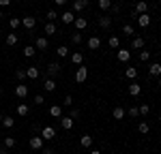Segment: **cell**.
I'll return each instance as SVG.
<instances>
[{"instance_id": "ffe728a7", "label": "cell", "mask_w": 161, "mask_h": 154, "mask_svg": "<svg viewBox=\"0 0 161 154\" xmlns=\"http://www.w3.org/2000/svg\"><path fill=\"white\" fill-rule=\"evenodd\" d=\"M142 94V86L137 84V81H133L131 86H129V96H140Z\"/></svg>"}, {"instance_id": "d4e9b609", "label": "cell", "mask_w": 161, "mask_h": 154, "mask_svg": "<svg viewBox=\"0 0 161 154\" xmlns=\"http://www.w3.org/2000/svg\"><path fill=\"white\" fill-rule=\"evenodd\" d=\"M26 77H28V79H37L39 77V69L37 66H28V69H26Z\"/></svg>"}, {"instance_id": "f6af8a7d", "label": "cell", "mask_w": 161, "mask_h": 154, "mask_svg": "<svg viewBox=\"0 0 161 154\" xmlns=\"http://www.w3.org/2000/svg\"><path fill=\"white\" fill-rule=\"evenodd\" d=\"M127 116H131V118H137V116H140L137 107H129V109H127Z\"/></svg>"}, {"instance_id": "e0dca14e", "label": "cell", "mask_w": 161, "mask_h": 154, "mask_svg": "<svg viewBox=\"0 0 161 154\" xmlns=\"http://www.w3.org/2000/svg\"><path fill=\"white\" fill-rule=\"evenodd\" d=\"M125 116H127V109H123V107H114L112 109V118L114 120H123Z\"/></svg>"}, {"instance_id": "7bdbcfd3", "label": "cell", "mask_w": 161, "mask_h": 154, "mask_svg": "<svg viewBox=\"0 0 161 154\" xmlns=\"http://www.w3.org/2000/svg\"><path fill=\"white\" fill-rule=\"evenodd\" d=\"M99 9H112V0H99Z\"/></svg>"}, {"instance_id": "277c9868", "label": "cell", "mask_w": 161, "mask_h": 154, "mask_svg": "<svg viewBox=\"0 0 161 154\" xmlns=\"http://www.w3.org/2000/svg\"><path fill=\"white\" fill-rule=\"evenodd\" d=\"M148 11V4L144 2V0H140L136 7H133V11H131V17H137V15H142V13Z\"/></svg>"}, {"instance_id": "91938a15", "label": "cell", "mask_w": 161, "mask_h": 154, "mask_svg": "<svg viewBox=\"0 0 161 154\" xmlns=\"http://www.w3.org/2000/svg\"><path fill=\"white\" fill-rule=\"evenodd\" d=\"M39 2H43V0H39Z\"/></svg>"}, {"instance_id": "ab89813d", "label": "cell", "mask_w": 161, "mask_h": 154, "mask_svg": "<svg viewBox=\"0 0 161 154\" xmlns=\"http://www.w3.org/2000/svg\"><path fill=\"white\" fill-rule=\"evenodd\" d=\"M2 146H4L7 150H11L13 146H15V139H13V137H4V141H2Z\"/></svg>"}, {"instance_id": "94428289", "label": "cell", "mask_w": 161, "mask_h": 154, "mask_svg": "<svg viewBox=\"0 0 161 154\" xmlns=\"http://www.w3.org/2000/svg\"><path fill=\"white\" fill-rule=\"evenodd\" d=\"M77 154H82V152H77Z\"/></svg>"}, {"instance_id": "e575fe53", "label": "cell", "mask_w": 161, "mask_h": 154, "mask_svg": "<svg viewBox=\"0 0 161 154\" xmlns=\"http://www.w3.org/2000/svg\"><path fill=\"white\" fill-rule=\"evenodd\" d=\"M123 32L127 34V37H133V34H136V28H133L131 24H125L123 26Z\"/></svg>"}, {"instance_id": "816d5d0a", "label": "cell", "mask_w": 161, "mask_h": 154, "mask_svg": "<svg viewBox=\"0 0 161 154\" xmlns=\"http://www.w3.org/2000/svg\"><path fill=\"white\" fill-rule=\"evenodd\" d=\"M0 154H7V148L4 146H0Z\"/></svg>"}, {"instance_id": "b9f144b4", "label": "cell", "mask_w": 161, "mask_h": 154, "mask_svg": "<svg viewBox=\"0 0 161 154\" xmlns=\"http://www.w3.org/2000/svg\"><path fill=\"white\" fill-rule=\"evenodd\" d=\"M137 111H140V116H148L150 114V107L144 103V105H140V107H137Z\"/></svg>"}, {"instance_id": "60d3db41", "label": "cell", "mask_w": 161, "mask_h": 154, "mask_svg": "<svg viewBox=\"0 0 161 154\" xmlns=\"http://www.w3.org/2000/svg\"><path fill=\"white\" fill-rule=\"evenodd\" d=\"M140 60H142V62H148V60H150V51L140 49Z\"/></svg>"}, {"instance_id": "d590c367", "label": "cell", "mask_w": 161, "mask_h": 154, "mask_svg": "<svg viewBox=\"0 0 161 154\" xmlns=\"http://www.w3.org/2000/svg\"><path fill=\"white\" fill-rule=\"evenodd\" d=\"M7 45H9V47H13V45H17V34H15V32H11V34L7 37Z\"/></svg>"}, {"instance_id": "4316f807", "label": "cell", "mask_w": 161, "mask_h": 154, "mask_svg": "<svg viewBox=\"0 0 161 154\" xmlns=\"http://www.w3.org/2000/svg\"><path fill=\"white\" fill-rule=\"evenodd\" d=\"M56 54H58V58H67L69 56V47L67 45H58L56 47Z\"/></svg>"}, {"instance_id": "cb8c5ba5", "label": "cell", "mask_w": 161, "mask_h": 154, "mask_svg": "<svg viewBox=\"0 0 161 154\" xmlns=\"http://www.w3.org/2000/svg\"><path fill=\"white\" fill-rule=\"evenodd\" d=\"M50 116L52 118H62V107L60 105H52L50 107Z\"/></svg>"}, {"instance_id": "7c38bea8", "label": "cell", "mask_w": 161, "mask_h": 154, "mask_svg": "<svg viewBox=\"0 0 161 154\" xmlns=\"http://www.w3.org/2000/svg\"><path fill=\"white\" fill-rule=\"evenodd\" d=\"M86 45H88V49H92V51L99 49V47H101V38H99V37H90V38L86 41Z\"/></svg>"}, {"instance_id": "836d02e7", "label": "cell", "mask_w": 161, "mask_h": 154, "mask_svg": "<svg viewBox=\"0 0 161 154\" xmlns=\"http://www.w3.org/2000/svg\"><path fill=\"white\" fill-rule=\"evenodd\" d=\"M35 51H37L35 45H26V47H24V56H26V58H32V56H35Z\"/></svg>"}, {"instance_id": "d6986e66", "label": "cell", "mask_w": 161, "mask_h": 154, "mask_svg": "<svg viewBox=\"0 0 161 154\" xmlns=\"http://www.w3.org/2000/svg\"><path fill=\"white\" fill-rule=\"evenodd\" d=\"M43 90H47V92H54V90H56V79H54V77H47V79L43 81Z\"/></svg>"}, {"instance_id": "11a10c76", "label": "cell", "mask_w": 161, "mask_h": 154, "mask_svg": "<svg viewBox=\"0 0 161 154\" xmlns=\"http://www.w3.org/2000/svg\"><path fill=\"white\" fill-rule=\"evenodd\" d=\"M0 19H2V9H0Z\"/></svg>"}, {"instance_id": "8d00e7d4", "label": "cell", "mask_w": 161, "mask_h": 154, "mask_svg": "<svg viewBox=\"0 0 161 154\" xmlns=\"http://www.w3.org/2000/svg\"><path fill=\"white\" fill-rule=\"evenodd\" d=\"M45 17H47V22H56L58 19V13L54 11V9H50V11L45 13Z\"/></svg>"}, {"instance_id": "2e32d148", "label": "cell", "mask_w": 161, "mask_h": 154, "mask_svg": "<svg viewBox=\"0 0 161 154\" xmlns=\"http://www.w3.org/2000/svg\"><path fill=\"white\" fill-rule=\"evenodd\" d=\"M148 75H153V77H161V64L159 62H153L148 66Z\"/></svg>"}, {"instance_id": "52a82bcc", "label": "cell", "mask_w": 161, "mask_h": 154, "mask_svg": "<svg viewBox=\"0 0 161 154\" xmlns=\"http://www.w3.org/2000/svg\"><path fill=\"white\" fill-rule=\"evenodd\" d=\"M22 26H24L26 30H35V26H37V19H35L32 15H26L24 19H22Z\"/></svg>"}, {"instance_id": "5bb4252c", "label": "cell", "mask_w": 161, "mask_h": 154, "mask_svg": "<svg viewBox=\"0 0 161 154\" xmlns=\"http://www.w3.org/2000/svg\"><path fill=\"white\" fill-rule=\"evenodd\" d=\"M15 94H17V99H26V96H28V86L17 84V86H15Z\"/></svg>"}, {"instance_id": "d6a6232c", "label": "cell", "mask_w": 161, "mask_h": 154, "mask_svg": "<svg viewBox=\"0 0 161 154\" xmlns=\"http://www.w3.org/2000/svg\"><path fill=\"white\" fill-rule=\"evenodd\" d=\"M108 45H110L112 49H118V47H120V38H118V37H110Z\"/></svg>"}, {"instance_id": "9a60e30c", "label": "cell", "mask_w": 161, "mask_h": 154, "mask_svg": "<svg viewBox=\"0 0 161 154\" xmlns=\"http://www.w3.org/2000/svg\"><path fill=\"white\" fill-rule=\"evenodd\" d=\"M99 28H103V30L112 28V17H110V15H101V17H99Z\"/></svg>"}, {"instance_id": "ee69618b", "label": "cell", "mask_w": 161, "mask_h": 154, "mask_svg": "<svg viewBox=\"0 0 161 154\" xmlns=\"http://www.w3.org/2000/svg\"><path fill=\"white\" fill-rule=\"evenodd\" d=\"M80 116H82V111H80V109H69V118H73V120H80Z\"/></svg>"}, {"instance_id": "484cf974", "label": "cell", "mask_w": 161, "mask_h": 154, "mask_svg": "<svg viewBox=\"0 0 161 154\" xmlns=\"http://www.w3.org/2000/svg\"><path fill=\"white\" fill-rule=\"evenodd\" d=\"M0 124H2L4 128H13V124H15V120H13V116H4Z\"/></svg>"}, {"instance_id": "7a4b0ae2", "label": "cell", "mask_w": 161, "mask_h": 154, "mask_svg": "<svg viewBox=\"0 0 161 154\" xmlns=\"http://www.w3.org/2000/svg\"><path fill=\"white\" fill-rule=\"evenodd\" d=\"M39 135L43 137V141H52L56 137V128L54 126H41V133H39Z\"/></svg>"}, {"instance_id": "83f0119b", "label": "cell", "mask_w": 161, "mask_h": 154, "mask_svg": "<svg viewBox=\"0 0 161 154\" xmlns=\"http://www.w3.org/2000/svg\"><path fill=\"white\" fill-rule=\"evenodd\" d=\"M148 131H150L148 122H140V124H137V133H140V135H148Z\"/></svg>"}, {"instance_id": "681fc988", "label": "cell", "mask_w": 161, "mask_h": 154, "mask_svg": "<svg viewBox=\"0 0 161 154\" xmlns=\"http://www.w3.org/2000/svg\"><path fill=\"white\" fill-rule=\"evenodd\" d=\"M11 4V0H0V7H9Z\"/></svg>"}, {"instance_id": "db71d44e", "label": "cell", "mask_w": 161, "mask_h": 154, "mask_svg": "<svg viewBox=\"0 0 161 154\" xmlns=\"http://www.w3.org/2000/svg\"><path fill=\"white\" fill-rule=\"evenodd\" d=\"M2 118H4V116H2V114H0V122H2Z\"/></svg>"}, {"instance_id": "f35d334b", "label": "cell", "mask_w": 161, "mask_h": 154, "mask_svg": "<svg viewBox=\"0 0 161 154\" xmlns=\"http://www.w3.org/2000/svg\"><path fill=\"white\" fill-rule=\"evenodd\" d=\"M17 116H22V118L28 116V105H24V103H22V105H17Z\"/></svg>"}, {"instance_id": "603a6c76", "label": "cell", "mask_w": 161, "mask_h": 154, "mask_svg": "<svg viewBox=\"0 0 161 154\" xmlns=\"http://www.w3.org/2000/svg\"><path fill=\"white\" fill-rule=\"evenodd\" d=\"M43 32H45V37H52V34H56V24H54V22H47V24L43 26Z\"/></svg>"}, {"instance_id": "4dcf8cb0", "label": "cell", "mask_w": 161, "mask_h": 154, "mask_svg": "<svg viewBox=\"0 0 161 154\" xmlns=\"http://www.w3.org/2000/svg\"><path fill=\"white\" fill-rule=\"evenodd\" d=\"M71 43H73V45H80V43H84V37H82V32H73V34H71Z\"/></svg>"}, {"instance_id": "680465c9", "label": "cell", "mask_w": 161, "mask_h": 154, "mask_svg": "<svg viewBox=\"0 0 161 154\" xmlns=\"http://www.w3.org/2000/svg\"><path fill=\"white\" fill-rule=\"evenodd\" d=\"M159 120H161V114H159Z\"/></svg>"}, {"instance_id": "ac0fdd59", "label": "cell", "mask_w": 161, "mask_h": 154, "mask_svg": "<svg viewBox=\"0 0 161 154\" xmlns=\"http://www.w3.org/2000/svg\"><path fill=\"white\" fill-rule=\"evenodd\" d=\"M86 7H88V0H75L71 11H73V13H80V11H84Z\"/></svg>"}, {"instance_id": "8fae6325", "label": "cell", "mask_w": 161, "mask_h": 154, "mask_svg": "<svg viewBox=\"0 0 161 154\" xmlns=\"http://www.w3.org/2000/svg\"><path fill=\"white\" fill-rule=\"evenodd\" d=\"M60 19H62V24H67V26H71L75 22V13L73 11H64L60 15Z\"/></svg>"}, {"instance_id": "8992f818", "label": "cell", "mask_w": 161, "mask_h": 154, "mask_svg": "<svg viewBox=\"0 0 161 154\" xmlns=\"http://www.w3.org/2000/svg\"><path fill=\"white\" fill-rule=\"evenodd\" d=\"M32 150H43V137L41 135H35V137H30V143H28Z\"/></svg>"}, {"instance_id": "3957f363", "label": "cell", "mask_w": 161, "mask_h": 154, "mask_svg": "<svg viewBox=\"0 0 161 154\" xmlns=\"http://www.w3.org/2000/svg\"><path fill=\"white\" fill-rule=\"evenodd\" d=\"M88 79V69H86V64H82V66H77V71H75V81L77 84H84Z\"/></svg>"}, {"instance_id": "30bf717a", "label": "cell", "mask_w": 161, "mask_h": 154, "mask_svg": "<svg viewBox=\"0 0 161 154\" xmlns=\"http://www.w3.org/2000/svg\"><path fill=\"white\" fill-rule=\"evenodd\" d=\"M136 19H137V26H140V28H148V26H150V15H146V13L137 15Z\"/></svg>"}, {"instance_id": "1f68e13d", "label": "cell", "mask_w": 161, "mask_h": 154, "mask_svg": "<svg viewBox=\"0 0 161 154\" xmlns=\"http://www.w3.org/2000/svg\"><path fill=\"white\" fill-rule=\"evenodd\" d=\"M80 146H84V148H90V146H92V137H90V135H82V139H80Z\"/></svg>"}, {"instance_id": "c3c4849f", "label": "cell", "mask_w": 161, "mask_h": 154, "mask_svg": "<svg viewBox=\"0 0 161 154\" xmlns=\"http://www.w3.org/2000/svg\"><path fill=\"white\" fill-rule=\"evenodd\" d=\"M43 154H54V148H50V146H43Z\"/></svg>"}, {"instance_id": "6f0895ef", "label": "cell", "mask_w": 161, "mask_h": 154, "mask_svg": "<svg viewBox=\"0 0 161 154\" xmlns=\"http://www.w3.org/2000/svg\"><path fill=\"white\" fill-rule=\"evenodd\" d=\"M0 96H2V88H0Z\"/></svg>"}, {"instance_id": "44dd1931", "label": "cell", "mask_w": 161, "mask_h": 154, "mask_svg": "<svg viewBox=\"0 0 161 154\" xmlns=\"http://www.w3.org/2000/svg\"><path fill=\"white\" fill-rule=\"evenodd\" d=\"M73 122H75V120H73V118H69V116H62V118H60V126L67 128V131L73 128Z\"/></svg>"}, {"instance_id": "4fadbf2b", "label": "cell", "mask_w": 161, "mask_h": 154, "mask_svg": "<svg viewBox=\"0 0 161 154\" xmlns=\"http://www.w3.org/2000/svg\"><path fill=\"white\" fill-rule=\"evenodd\" d=\"M73 26H75V30H77V32H82V30H86V28H88V22L84 19V17H75Z\"/></svg>"}, {"instance_id": "9f6ffc18", "label": "cell", "mask_w": 161, "mask_h": 154, "mask_svg": "<svg viewBox=\"0 0 161 154\" xmlns=\"http://www.w3.org/2000/svg\"><path fill=\"white\" fill-rule=\"evenodd\" d=\"M159 88H161V77H159Z\"/></svg>"}, {"instance_id": "7402d4cb", "label": "cell", "mask_w": 161, "mask_h": 154, "mask_svg": "<svg viewBox=\"0 0 161 154\" xmlns=\"http://www.w3.org/2000/svg\"><path fill=\"white\" fill-rule=\"evenodd\" d=\"M71 62H73L75 66H82V64H84V56H82L80 51H73V54H71Z\"/></svg>"}, {"instance_id": "5b68a950", "label": "cell", "mask_w": 161, "mask_h": 154, "mask_svg": "<svg viewBox=\"0 0 161 154\" xmlns=\"http://www.w3.org/2000/svg\"><path fill=\"white\" fill-rule=\"evenodd\" d=\"M35 47L41 51H45L47 47H50V41H47V37H37L35 38Z\"/></svg>"}, {"instance_id": "ba28073f", "label": "cell", "mask_w": 161, "mask_h": 154, "mask_svg": "<svg viewBox=\"0 0 161 154\" xmlns=\"http://www.w3.org/2000/svg\"><path fill=\"white\" fill-rule=\"evenodd\" d=\"M129 47L131 49H144V37H133L131 38V43H129Z\"/></svg>"}, {"instance_id": "f907efd6", "label": "cell", "mask_w": 161, "mask_h": 154, "mask_svg": "<svg viewBox=\"0 0 161 154\" xmlns=\"http://www.w3.org/2000/svg\"><path fill=\"white\" fill-rule=\"evenodd\" d=\"M54 2H56L58 7H62V4H67V0H54Z\"/></svg>"}, {"instance_id": "f546056e", "label": "cell", "mask_w": 161, "mask_h": 154, "mask_svg": "<svg viewBox=\"0 0 161 154\" xmlns=\"http://www.w3.org/2000/svg\"><path fill=\"white\" fill-rule=\"evenodd\" d=\"M19 26H22V19H19V17H11V19H9V28H11V30H17Z\"/></svg>"}, {"instance_id": "bcb514c9", "label": "cell", "mask_w": 161, "mask_h": 154, "mask_svg": "<svg viewBox=\"0 0 161 154\" xmlns=\"http://www.w3.org/2000/svg\"><path fill=\"white\" fill-rule=\"evenodd\" d=\"M45 103V96L43 94H35V105H43Z\"/></svg>"}, {"instance_id": "6da1fadb", "label": "cell", "mask_w": 161, "mask_h": 154, "mask_svg": "<svg viewBox=\"0 0 161 154\" xmlns=\"http://www.w3.org/2000/svg\"><path fill=\"white\" fill-rule=\"evenodd\" d=\"M116 58H118V62H129L131 60V49H127V47H118L116 49Z\"/></svg>"}, {"instance_id": "7dc6e473", "label": "cell", "mask_w": 161, "mask_h": 154, "mask_svg": "<svg viewBox=\"0 0 161 154\" xmlns=\"http://www.w3.org/2000/svg\"><path fill=\"white\" fill-rule=\"evenodd\" d=\"M64 105H67V107H71V105H73V96H71V94H67V96H64Z\"/></svg>"}, {"instance_id": "74e56055", "label": "cell", "mask_w": 161, "mask_h": 154, "mask_svg": "<svg viewBox=\"0 0 161 154\" xmlns=\"http://www.w3.org/2000/svg\"><path fill=\"white\" fill-rule=\"evenodd\" d=\"M15 77H17V81H24V79H28V77H26V69H17V71H15Z\"/></svg>"}, {"instance_id": "9c48e42d", "label": "cell", "mask_w": 161, "mask_h": 154, "mask_svg": "<svg viewBox=\"0 0 161 154\" xmlns=\"http://www.w3.org/2000/svg\"><path fill=\"white\" fill-rule=\"evenodd\" d=\"M60 73V62H50L47 64V77H56Z\"/></svg>"}, {"instance_id": "f1b7e54d", "label": "cell", "mask_w": 161, "mask_h": 154, "mask_svg": "<svg viewBox=\"0 0 161 154\" xmlns=\"http://www.w3.org/2000/svg\"><path fill=\"white\" fill-rule=\"evenodd\" d=\"M125 77H129V79H136V77H137V69H136V66H127V71H125Z\"/></svg>"}, {"instance_id": "f5cc1de1", "label": "cell", "mask_w": 161, "mask_h": 154, "mask_svg": "<svg viewBox=\"0 0 161 154\" xmlns=\"http://www.w3.org/2000/svg\"><path fill=\"white\" fill-rule=\"evenodd\" d=\"M90 154H101V152L99 150H90Z\"/></svg>"}]
</instances>
